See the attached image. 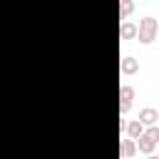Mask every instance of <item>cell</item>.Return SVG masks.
<instances>
[{
  "label": "cell",
  "instance_id": "8fae6325",
  "mask_svg": "<svg viewBox=\"0 0 159 159\" xmlns=\"http://www.w3.org/2000/svg\"><path fill=\"white\" fill-rule=\"evenodd\" d=\"M147 159H159V157H157V154H149V157H147Z\"/></svg>",
  "mask_w": 159,
  "mask_h": 159
},
{
  "label": "cell",
  "instance_id": "277c9868",
  "mask_svg": "<svg viewBox=\"0 0 159 159\" xmlns=\"http://www.w3.org/2000/svg\"><path fill=\"white\" fill-rule=\"evenodd\" d=\"M119 70H122V75H134L137 70H139V60H134V57H124L122 62H119Z\"/></svg>",
  "mask_w": 159,
  "mask_h": 159
},
{
  "label": "cell",
  "instance_id": "30bf717a",
  "mask_svg": "<svg viewBox=\"0 0 159 159\" xmlns=\"http://www.w3.org/2000/svg\"><path fill=\"white\" fill-rule=\"evenodd\" d=\"M144 134H147L154 144H159V127H157V124H154V127H147V129H144Z\"/></svg>",
  "mask_w": 159,
  "mask_h": 159
},
{
  "label": "cell",
  "instance_id": "52a82bcc",
  "mask_svg": "<svg viewBox=\"0 0 159 159\" xmlns=\"http://www.w3.org/2000/svg\"><path fill=\"white\" fill-rule=\"evenodd\" d=\"M134 144H137V149H139L142 154H147V157H149V154L154 152V147H157V144H154V142H152V139H149L147 134H142V137H139V139H137Z\"/></svg>",
  "mask_w": 159,
  "mask_h": 159
},
{
  "label": "cell",
  "instance_id": "7a4b0ae2",
  "mask_svg": "<svg viewBox=\"0 0 159 159\" xmlns=\"http://www.w3.org/2000/svg\"><path fill=\"white\" fill-rule=\"evenodd\" d=\"M132 99H134V87L129 84L119 87V114H127L132 109Z\"/></svg>",
  "mask_w": 159,
  "mask_h": 159
},
{
  "label": "cell",
  "instance_id": "3957f363",
  "mask_svg": "<svg viewBox=\"0 0 159 159\" xmlns=\"http://www.w3.org/2000/svg\"><path fill=\"white\" fill-rule=\"evenodd\" d=\"M157 119H159V112H157L154 107H144V109L139 112V119H137V122L147 129V127H154V124H157Z\"/></svg>",
  "mask_w": 159,
  "mask_h": 159
},
{
  "label": "cell",
  "instance_id": "7c38bea8",
  "mask_svg": "<svg viewBox=\"0 0 159 159\" xmlns=\"http://www.w3.org/2000/svg\"><path fill=\"white\" fill-rule=\"evenodd\" d=\"M157 157H159V154H157Z\"/></svg>",
  "mask_w": 159,
  "mask_h": 159
},
{
  "label": "cell",
  "instance_id": "5b68a950",
  "mask_svg": "<svg viewBox=\"0 0 159 159\" xmlns=\"http://www.w3.org/2000/svg\"><path fill=\"white\" fill-rule=\"evenodd\" d=\"M124 132H127V139H134V142H137V139L144 134V127H142L137 119H132V122H127V129H124Z\"/></svg>",
  "mask_w": 159,
  "mask_h": 159
},
{
  "label": "cell",
  "instance_id": "9c48e42d",
  "mask_svg": "<svg viewBox=\"0 0 159 159\" xmlns=\"http://www.w3.org/2000/svg\"><path fill=\"white\" fill-rule=\"evenodd\" d=\"M134 10V2L132 0H122V5H119V20H127V15Z\"/></svg>",
  "mask_w": 159,
  "mask_h": 159
},
{
  "label": "cell",
  "instance_id": "8992f818",
  "mask_svg": "<svg viewBox=\"0 0 159 159\" xmlns=\"http://www.w3.org/2000/svg\"><path fill=\"white\" fill-rule=\"evenodd\" d=\"M134 152H137L134 139H122V144H119V157H122V159H132Z\"/></svg>",
  "mask_w": 159,
  "mask_h": 159
},
{
  "label": "cell",
  "instance_id": "6da1fadb",
  "mask_svg": "<svg viewBox=\"0 0 159 159\" xmlns=\"http://www.w3.org/2000/svg\"><path fill=\"white\" fill-rule=\"evenodd\" d=\"M157 30H159L157 20H154L152 15H147V17H142L139 25H137V40H139L142 45H149V42L157 37Z\"/></svg>",
  "mask_w": 159,
  "mask_h": 159
},
{
  "label": "cell",
  "instance_id": "ba28073f",
  "mask_svg": "<svg viewBox=\"0 0 159 159\" xmlns=\"http://www.w3.org/2000/svg\"><path fill=\"white\" fill-rule=\"evenodd\" d=\"M119 37L122 40H134L137 37V25L134 22H122L119 25Z\"/></svg>",
  "mask_w": 159,
  "mask_h": 159
}]
</instances>
